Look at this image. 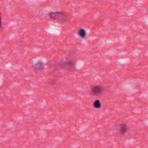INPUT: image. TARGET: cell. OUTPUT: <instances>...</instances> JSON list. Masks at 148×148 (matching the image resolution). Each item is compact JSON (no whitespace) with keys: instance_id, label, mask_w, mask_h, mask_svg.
Segmentation results:
<instances>
[{"instance_id":"5b68a950","label":"cell","mask_w":148,"mask_h":148,"mask_svg":"<svg viewBox=\"0 0 148 148\" xmlns=\"http://www.w3.org/2000/svg\"><path fill=\"white\" fill-rule=\"evenodd\" d=\"M128 130L127 125L125 123H121L119 126V133L121 135H124Z\"/></svg>"},{"instance_id":"7a4b0ae2","label":"cell","mask_w":148,"mask_h":148,"mask_svg":"<svg viewBox=\"0 0 148 148\" xmlns=\"http://www.w3.org/2000/svg\"><path fill=\"white\" fill-rule=\"evenodd\" d=\"M75 63L72 60H68L61 63L60 67L66 70H73L75 68Z\"/></svg>"},{"instance_id":"3957f363","label":"cell","mask_w":148,"mask_h":148,"mask_svg":"<svg viewBox=\"0 0 148 148\" xmlns=\"http://www.w3.org/2000/svg\"><path fill=\"white\" fill-rule=\"evenodd\" d=\"M104 92V88L100 86H94L92 87L91 89V93L96 96H98L102 93Z\"/></svg>"},{"instance_id":"277c9868","label":"cell","mask_w":148,"mask_h":148,"mask_svg":"<svg viewBox=\"0 0 148 148\" xmlns=\"http://www.w3.org/2000/svg\"><path fill=\"white\" fill-rule=\"evenodd\" d=\"M33 67L34 69L38 70V71L43 70L45 68L44 62L43 61L39 60L38 62H35V64L33 65Z\"/></svg>"},{"instance_id":"ba28073f","label":"cell","mask_w":148,"mask_h":148,"mask_svg":"<svg viewBox=\"0 0 148 148\" xmlns=\"http://www.w3.org/2000/svg\"><path fill=\"white\" fill-rule=\"evenodd\" d=\"M2 27V16H1V13L0 12V29Z\"/></svg>"},{"instance_id":"52a82bcc","label":"cell","mask_w":148,"mask_h":148,"mask_svg":"<svg viewBox=\"0 0 148 148\" xmlns=\"http://www.w3.org/2000/svg\"><path fill=\"white\" fill-rule=\"evenodd\" d=\"M93 107L95 108H100L101 107V103L100 100H96L93 103Z\"/></svg>"},{"instance_id":"6da1fadb","label":"cell","mask_w":148,"mask_h":148,"mask_svg":"<svg viewBox=\"0 0 148 148\" xmlns=\"http://www.w3.org/2000/svg\"><path fill=\"white\" fill-rule=\"evenodd\" d=\"M49 17L52 20L58 21H65L67 19L66 13L63 12H52L49 14Z\"/></svg>"},{"instance_id":"8992f818","label":"cell","mask_w":148,"mask_h":148,"mask_svg":"<svg viewBox=\"0 0 148 148\" xmlns=\"http://www.w3.org/2000/svg\"><path fill=\"white\" fill-rule=\"evenodd\" d=\"M78 35L81 38H85L87 36V32L84 29H80L78 30Z\"/></svg>"}]
</instances>
